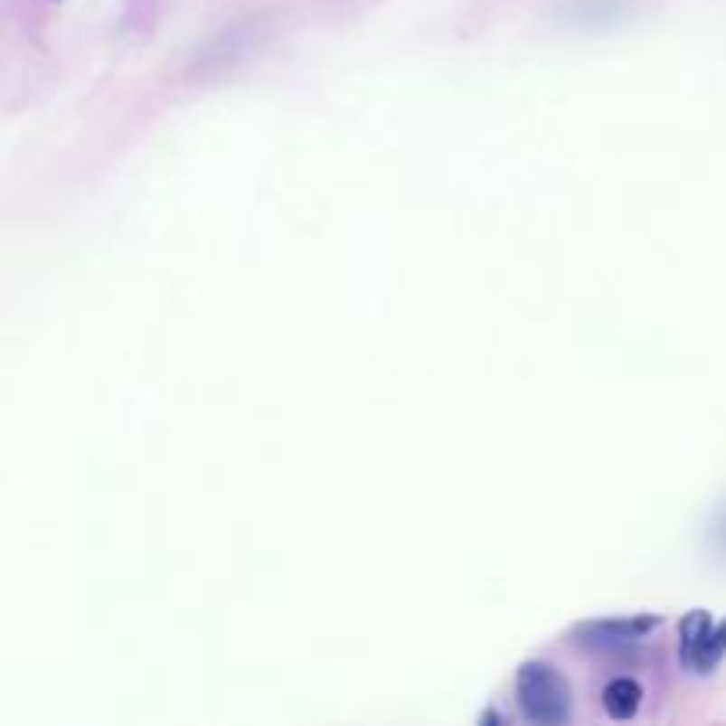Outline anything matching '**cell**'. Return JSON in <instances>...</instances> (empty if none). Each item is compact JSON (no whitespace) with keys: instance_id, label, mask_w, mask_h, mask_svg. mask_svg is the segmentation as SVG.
<instances>
[{"instance_id":"obj_1","label":"cell","mask_w":726,"mask_h":726,"mask_svg":"<svg viewBox=\"0 0 726 726\" xmlns=\"http://www.w3.org/2000/svg\"><path fill=\"white\" fill-rule=\"evenodd\" d=\"M517 698H521L528 720H539V723H560L570 712V691L550 663H528L521 670Z\"/></svg>"},{"instance_id":"obj_2","label":"cell","mask_w":726,"mask_h":726,"mask_svg":"<svg viewBox=\"0 0 726 726\" xmlns=\"http://www.w3.org/2000/svg\"><path fill=\"white\" fill-rule=\"evenodd\" d=\"M638 702H641V687L631 681V677H617V681L606 684V691H602V705H606V712H609L613 720L635 716Z\"/></svg>"},{"instance_id":"obj_3","label":"cell","mask_w":726,"mask_h":726,"mask_svg":"<svg viewBox=\"0 0 726 726\" xmlns=\"http://www.w3.org/2000/svg\"><path fill=\"white\" fill-rule=\"evenodd\" d=\"M681 635H684V659H687L691 666H698L705 645L712 638V620H709V613H691L681 624Z\"/></svg>"}]
</instances>
